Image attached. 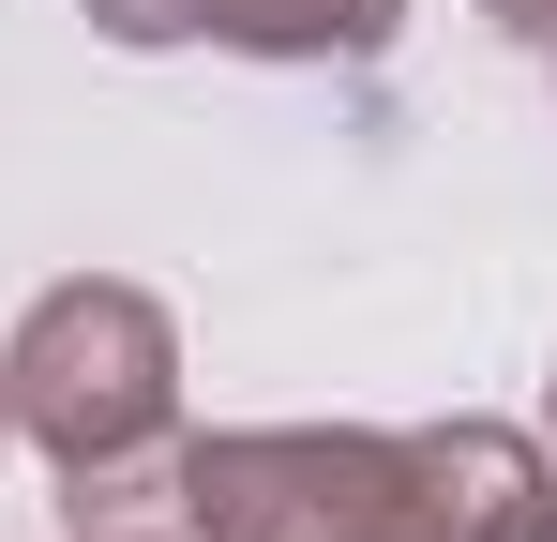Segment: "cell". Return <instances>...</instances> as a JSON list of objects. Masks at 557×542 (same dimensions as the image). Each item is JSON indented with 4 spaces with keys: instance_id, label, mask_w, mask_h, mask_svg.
I'll list each match as a JSON object with an SVG mask.
<instances>
[{
    "instance_id": "cell-9",
    "label": "cell",
    "mask_w": 557,
    "mask_h": 542,
    "mask_svg": "<svg viewBox=\"0 0 557 542\" xmlns=\"http://www.w3.org/2000/svg\"><path fill=\"white\" fill-rule=\"evenodd\" d=\"M543 61H557V46H543Z\"/></svg>"
},
{
    "instance_id": "cell-5",
    "label": "cell",
    "mask_w": 557,
    "mask_h": 542,
    "mask_svg": "<svg viewBox=\"0 0 557 542\" xmlns=\"http://www.w3.org/2000/svg\"><path fill=\"white\" fill-rule=\"evenodd\" d=\"M482 15H497L512 46H557V0H482Z\"/></svg>"
},
{
    "instance_id": "cell-8",
    "label": "cell",
    "mask_w": 557,
    "mask_h": 542,
    "mask_svg": "<svg viewBox=\"0 0 557 542\" xmlns=\"http://www.w3.org/2000/svg\"><path fill=\"white\" fill-rule=\"evenodd\" d=\"M0 452H15V422H0Z\"/></svg>"
},
{
    "instance_id": "cell-1",
    "label": "cell",
    "mask_w": 557,
    "mask_h": 542,
    "mask_svg": "<svg viewBox=\"0 0 557 542\" xmlns=\"http://www.w3.org/2000/svg\"><path fill=\"white\" fill-rule=\"evenodd\" d=\"M0 422L61 467V528H182V317L136 271H61L0 332Z\"/></svg>"
},
{
    "instance_id": "cell-2",
    "label": "cell",
    "mask_w": 557,
    "mask_h": 542,
    "mask_svg": "<svg viewBox=\"0 0 557 542\" xmlns=\"http://www.w3.org/2000/svg\"><path fill=\"white\" fill-rule=\"evenodd\" d=\"M182 528L196 542H407L392 422H182Z\"/></svg>"
},
{
    "instance_id": "cell-6",
    "label": "cell",
    "mask_w": 557,
    "mask_h": 542,
    "mask_svg": "<svg viewBox=\"0 0 557 542\" xmlns=\"http://www.w3.org/2000/svg\"><path fill=\"white\" fill-rule=\"evenodd\" d=\"M106 542H196V528H106Z\"/></svg>"
},
{
    "instance_id": "cell-4",
    "label": "cell",
    "mask_w": 557,
    "mask_h": 542,
    "mask_svg": "<svg viewBox=\"0 0 557 542\" xmlns=\"http://www.w3.org/2000/svg\"><path fill=\"white\" fill-rule=\"evenodd\" d=\"M106 46H226V61H376L407 0H76Z\"/></svg>"
},
{
    "instance_id": "cell-3",
    "label": "cell",
    "mask_w": 557,
    "mask_h": 542,
    "mask_svg": "<svg viewBox=\"0 0 557 542\" xmlns=\"http://www.w3.org/2000/svg\"><path fill=\"white\" fill-rule=\"evenodd\" d=\"M392 467H407V542H557V452L497 407L392 422Z\"/></svg>"
},
{
    "instance_id": "cell-7",
    "label": "cell",
    "mask_w": 557,
    "mask_h": 542,
    "mask_svg": "<svg viewBox=\"0 0 557 542\" xmlns=\"http://www.w3.org/2000/svg\"><path fill=\"white\" fill-rule=\"evenodd\" d=\"M543 452H557V377H543Z\"/></svg>"
}]
</instances>
